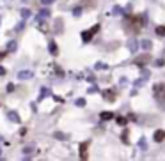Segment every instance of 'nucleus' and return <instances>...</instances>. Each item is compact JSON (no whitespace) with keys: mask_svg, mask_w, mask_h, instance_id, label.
Listing matches in <instances>:
<instances>
[{"mask_svg":"<svg viewBox=\"0 0 165 161\" xmlns=\"http://www.w3.org/2000/svg\"><path fill=\"white\" fill-rule=\"evenodd\" d=\"M99 117H101V121H110V119L114 117V113H112V111H101Z\"/></svg>","mask_w":165,"mask_h":161,"instance_id":"nucleus-5","label":"nucleus"},{"mask_svg":"<svg viewBox=\"0 0 165 161\" xmlns=\"http://www.w3.org/2000/svg\"><path fill=\"white\" fill-rule=\"evenodd\" d=\"M7 48H9V51H14V50H16V43H14V41H11V43L7 45Z\"/></svg>","mask_w":165,"mask_h":161,"instance_id":"nucleus-15","label":"nucleus"},{"mask_svg":"<svg viewBox=\"0 0 165 161\" xmlns=\"http://www.w3.org/2000/svg\"><path fill=\"white\" fill-rule=\"evenodd\" d=\"M138 145H140V149H148V145H146V138H140V142H138Z\"/></svg>","mask_w":165,"mask_h":161,"instance_id":"nucleus-16","label":"nucleus"},{"mask_svg":"<svg viewBox=\"0 0 165 161\" xmlns=\"http://www.w3.org/2000/svg\"><path fill=\"white\" fill-rule=\"evenodd\" d=\"M48 50H50V53H53V55H55V53H57V46H55V43H53V41H50V46H48Z\"/></svg>","mask_w":165,"mask_h":161,"instance_id":"nucleus-10","label":"nucleus"},{"mask_svg":"<svg viewBox=\"0 0 165 161\" xmlns=\"http://www.w3.org/2000/svg\"><path fill=\"white\" fill-rule=\"evenodd\" d=\"M126 122H128V119H124V117H117V124H121V126H124Z\"/></svg>","mask_w":165,"mask_h":161,"instance_id":"nucleus-14","label":"nucleus"},{"mask_svg":"<svg viewBox=\"0 0 165 161\" xmlns=\"http://www.w3.org/2000/svg\"><path fill=\"white\" fill-rule=\"evenodd\" d=\"M73 14H75V16H80V14H82V9H80V7H75V9H73Z\"/></svg>","mask_w":165,"mask_h":161,"instance_id":"nucleus-18","label":"nucleus"},{"mask_svg":"<svg viewBox=\"0 0 165 161\" xmlns=\"http://www.w3.org/2000/svg\"><path fill=\"white\" fill-rule=\"evenodd\" d=\"M87 149H89V142H83L80 145V159H87Z\"/></svg>","mask_w":165,"mask_h":161,"instance_id":"nucleus-2","label":"nucleus"},{"mask_svg":"<svg viewBox=\"0 0 165 161\" xmlns=\"http://www.w3.org/2000/svg\"><path fill=\"white\" fill-rule=\"evenodd\" d=\"M55 138H59V140H64V138H66V136H64V135H62V133H59V131H57V133H55Z\"/></svg>","mask_w":165,"mask_h":161,"instance_id":"nucleus-20","label":"nucleus"},{"mask_svg":"<svg viewBox=\"0 0 165 161\" xmlns=\"http://www.w3.org/2000/svg\"><path fill=\"white\" fill-rule=\"evenodd\" d=\"M6 89H7V92H12V90H14V85H12V83H9V85L6 87Z\"/></svg>","mask_w":165,"mask_h":161,"instance_id":"nucleus-21","label":"nucleus"},{"mask_svg":"<svg viewBox=\"0 0 165 161\" xmlns=\"http://www.w3.org/2000/svg\"><path fill=\"white\" fill-rule=\"evenodd\" d=\"M89 92H91V94H92V92H98V87H91V89H89Z\"/></svg>","mask_w":165,"mask_h":161,"instance_id":"nucleus-23","label":"nucleus"},{"mask_svg":"<svg viewBox=\"0 0 165 161\" xmlns=\"http://www.w3.org/2000/svg\"><path fill=\"white\" fill-rule=\"evenodd\" d=\"M105 99L107 101H110V103H114V92H105Z\"/></svg>","mask_w":165,"mask_h":161,"instance_id":"nucleus-9","label":"nucleus"},{"mask_svg":"<svg viewBox=\"0 0 165 161\" xmlns=\"http://www.w3.org/2000/svg\"><path fill=\"white\" fill-rule=\"evenodd\" d=\"M154 97H156V101H160V103H165V83H156L154 85Z\"/></svg>","mask_w":165,"mask_h":161,"instance_id":"nucleus-1","label":"nucleus"},{"mask_svg":"<svg viewBox=\"0 0 165 161\" xmlns=\"http://www.w3.org/2000/svg\"><path fill=\"white\" fill-rule=\"evenodd\" d=\"M39 14H41V18H48V16H50V11H48V9H43Z\"/></svg>","mask_w":165,"mask_h":161,"instance_id":"nucleus-17","label":"nucleus"},{"mask_svg":"<svg viewBox=\"0 0 165 161\" xmlns=\"http://www.w3.org/2000/svg\"><path fill=\"white\" fill-rule=\"evenodd\" d=\"M146 62H149V57H148V55H142V57L137 60V64H140V66H142V64H146Z\"/></svg>","mask_w":165,"mask_h":161,"instance_id":"nucleus-11","label":"nucleus"},{"mask_svg":"<svg viewBox=\"0 0 165 161\" xmlns=\"http://www.w3.org/2000/svg\"><path fill=\"white\" fill-rule=\"evenodd\" d=\"M75 105L77 106H85V99H77L75 101Z\"/></svg>","mask_w":165,"mask_h":161,"instance_id":"nucleus-19","label":"nucleus"},{"mask_svg":"<svg viewBox=\"0 0 165 161\" xmlns=\"http://www.w3.org/2000/svg\"><path fill=\"white\" fill-rule=\"evenodd\" d=\"M41 2H43L44 6H48V4H52V0H41Z\"/></svg>","mask_w":165,"mask_h":161,"instance_id":"nucleus-25","label":"nucleus"},{"mask_svg":"<svg viewBox=\"0 0 165 161\" xmlns=\"http://www.w3.org/2000/svg\"><path fill=\"white\" fill-rule=\"evenodd\" d=\"M163 64H165V62L162 60V59H160V60H156V66H158V67H162V66H163Z\"/></svg>","mask_w":165,"mask_h":161,"instance_id":"nucleus-22","label":"nucleus"},{"mask_svg":"<svg viewBox=\"0 0 165 161\" xmlns=\"http://www.w3.org/2000/svg\"><path fill=\"white\" fill-rule=\"evenodd\" d=\"M4 57H6V53H4V51H0V60H2Z\"/></svg>","mask_w":165,"mask_h":161,"instance_id":"nucleus-26","label":"nucleus"},{"mask_svg":"<svg viewBox=\"0 0 165 161\" xmlns=\"http://www.w3.org/2000/svg\"><path fill=\"white\" fill-rule=\"evenodd\" d=\"M7 115H9V119H11L12 122H20V117H18V113H16V111H9Z\"/></svg>","mask_w":165,"mask_h":161,"instance_id":"nucleus-7","label":"nucleus"},{"mask_svg":"<svg viewBox=\"0 0 165 161\" xmlns=\"http://www.w3.org/2000/svg\"><path fill=\"white\" fill-rule=\"evenodd\" d=\"M156 34H158V36H165V27L163 25H160V27L156 28Z\"/></svg>","mask_w":165,"mask_h":161,"instance_id":"nucleus-13","label":"nucleus"},{"mask_svg":"<svg viewBox=\"0 0 165 161\" xmlns=\"http://www.w3.org/2000/svg\"><path fill=\"white\" fill-rule=\"evenodd\" d=\"M154 142H163L165 140V131L163 129H158V131H156V133H154Z\"/></svg>","mask_w":165,"mask_h":161,"instance_id":"nucleus-3","label":"nucleus"},{"mask_svg":"<svg viewBox=\"0 0 165 161\" xmlns=\"http://www.w3.org/2000/svg\"><path fill=\"white\" fill-rule=\"evenodd\" d=\"M4 74H6V69H4V67L0 66V76H4Z\"/></svg>","mask_w":165,"mask_h":161,"instance_id":"nucleus-24","label":"nucleus"},{"mask_svg":"<svg viewBox=\"0 0 165 161\" xmlns=\"http://www.w3.org/2000/svg\"><path fill=\"white\" fill-rule=\"evenodd\" d=\"M142 48L144 50H151V48H153V43H151L149 39H144L142 41Z\"/></svg>","mask_w":165,"mask_h":161,"instance_id":"nucleus-8","label":"nucleus"},{"mask_svg":"<svg viewBox=\"0 0 165 161\" xmlns=\"http://www.w3.org/2000/svg\"><path fill=\"white\" fill-rule=\"evenodd\" d=\"M28 16H30V9H22V18L23 20H27Z\"/></svg>","mask_w":165,"mask_h":161,"instance_id":"nucleus-12","label":"nucleus"},{"mask_svg":"<svg viewBox=\"0 0 165 161\" xmlns=\"http://www.w3.org/2000/svg\"><path fill=\"white\" fill-rule=\"evenodd\" d=\"M92 36H94V32H92V30H89V32H83V34H82V39H83V43H89Z\"/></svg>","mask_w":165,"mask_h":161,"instance_id":"nucleus-6","label":"nucleus"},{"mask_svg":"<svg viewBox=\"0 0 165 161\" xmlns=\"http://www.w3.org/2000/svg\"><path fill=\"white\" fill-rule=\"evenodd\" d=\"M34 74H32V71H22V73H18V78L20 80H30Z\"/></svg>","mask_w":165,"mask_h":161,"instance_id":"nucleus-4","label":"nucleus"}]
</instances>
